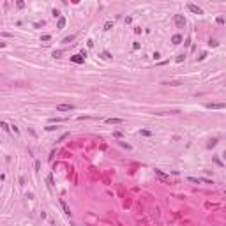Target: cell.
Returning a JSON list of instances; mask_svg holds the SVG:
<instances>
[{
  "label": "cell",
  "mask_w": 226,
  "mask_h": 226,
  "mask_svg": "<svg viewBox=\"0 0 226 226\" xmlns=\"http://www.w3.org/2000/svg\"><path fill=\"white\" fill-rule=\"evenodd\" d=\"M207 110H226V103H207Z\"/></svg>",
  "instance_id": "obj_1"
},
{
  "label": "cell",
  "mask_w": 226,
  "mask_h": 226,
  "mask_svg": "<svg viewBox=\"0 0 226 226\" xmlns=\"http://www.w3.org/2000/svg\"><path fill=\"white\" fill-rule=\"evenodd\" d=\"M175 25H177L179 28H182V27L186 25V18H184V14H175Z\"/></svg>",
  "instance_id": "obj_2"
},
{
  "label": "cell",
  "mask_w": 226,
  "mask_h": 226,
  "mask_svg": "<svg viewBox=\"0 0 226 226\" xmlns=\"http://www.w3.org/2000/svg\"><path fill=\"white\" fill-rule=\"evenodd\" d=\"M187 9L191 12H194V14H203V11H201V7H198V5H194V4H187Z\"/></svg>",
  "instance_id": "obj_3"
},
{
  "label": "cell",
  "mask_w": 226,
  "mask_h": 226,
  "mask_svg": "<svg viewBox=\"0 0 226 226\" xmlns=\"http://www.w3.org/2000/svg\"><path fill=\"white\" fill-rule=\"evenodd\" d=\"M71 110H74L73 104H58L57 106V111H71Z\"/></svg>",
  "instance_id": "obj_4"
},
{
  "label": "cell",
  "mask_w": 226,
  "mask_h": 226,
  "mask_svg": "<svg viewBox=\"0 0 226 226\" xmlns=\"http://www.w3.org/2000/svg\"><path fill=\"white\" fill-rule=\"evenodd\" d=\"M155 175H157L163 182H170V177H168L166 173H163V170H157V168H155Z\"/></svg>",
  "instance_id": "obj_5"
},
{
  "label": "cell",
  "mask_w": 226,
  "mask_h": 226,
  "mask_svg": "<svg viewBox=\"0 0 226 226\" xmlns=\"http://www.w3.org/2000/svg\"><path fill=\"white\" fill-rule=\"evenodd\" d=\"M60 207H62V210H64L66 216H71V208H69V205H67L64 200H60Z\"/></svg>",
  "instance_id": "obj_6"
},
{
  "label": "cell",
  "mask_w": 226,
  "mask_h": 226,
  "mask_svg": "<svg viewBox=\"0 0 226 226\" xmlns=\"http://www.w3.org/2000/svg\"><path fill=\"white\" fill-rule=\"evenodd\" d=\"M71 62H74V64H83V62H85V57H81V55H73V57H71Z\"/></svg>",
  "instance_id": "obj_7"
},
{
  "label": "cell",
  "mask_w": 226,
  "mask_h": 226,
  "mask_svg": "<svg viewBox=\"0 0 226 226\" xmlns=\"http://www.w3.org/2000/svg\"><path fill=\"white\" fill-rule=\"evenodd\" d=\"M124 120L122 118H106V124H110V125H113V124H122Z\"/></svg>",
  "instance_id": "obj_8"
},
{
  "label": "cell",
  "mask_w": 226,
  "mask_h": 226,
  "mask_svg": "<svg viewBox=\"0 0 226 226\" xmlns=\"http://www.w3.org/2000/svg\"><path fill=\"white\" fill-rule=\"evenodd\" d=\"M171 42H173V44H180V42H182V36H180V34H175V36L171 37Z\"/></svg>",
  "instance_id": "obj_9"
},
{
  "label": "cell",
  "mask_w": 226,
  "mask_h": 226,
  "mask_svg": "<svg viewBox=\"0 0 226 226\" xmlns=\"http://www.w3.org/2000/svg\"><path fill=\"white\" fill-rule=\"evenodd\" d=\"M66 27V18L62 16V18H58V21H57V28H64Z\"/></svg>",
  "instance_id": "obj_10"
},
{
  "label": "cell",
  "mask_w": 226,
  "mask_h": 226,
  "mask_svg": "<svg viewBox=\"0 0 226 226\" xmlns=\"http://www.w3.org/2000/svg\"><path fill=\"white\" fill-rule=\"evenodd\" d=\"M74 37H76L74 34H71V36H67V37L64 39V42H66V44H67V42H71V41H74Z\"/></svg>",
  "instance_id": "obj_11"
},
{
  "label": "cell",
  "mask_w": 226,
  "mask_h": 226,
  "mask_svg": "<svg viewBox=\"0 0 226 226\" xmlns=\"http://www.w3.org/2000/svg\"><path fill=\"white\" fill-rule=\"evenodd\" d=\"M216 145H217V140L214 138V140H210V141H208V145H207V147H208V149H212V147H216Z\"/></svg>",
  "instance_id": "obj_12"
},
{
  "label": "cell",
  "mask_w": 226,
  "mask_h": 226,
  "mask_svg": "<svg viewBox=\"0 0 226 226\" xmlns=\"http://www.w3.org/2000/svg\"><path fill=\"white\" fill-rule=\"evenodd\" d=\"M189 180H191V182H194V184H200V182H203V179H196V177H189Z\"/></svg>",
  "instance_id": "obj_13"
},
{
  "label": "cell",
  "mask_w": 226,
  "mask_h": 226,
  "mask_svg": "<svg viewBox=\"0 0 226 226\" xmlns=\"http://www.w3.org/2000/svg\"><path fill=\"white\" fill-rule=\"evenodd\" d=\"M46 182H48V186H50V187H53V177H51V175H48Z\"/></svg>",
  "instance_id": "obj_14"
},
{
  "label": "cell",
  "mask_w": 226,
  "mask_h": 226,
  "mask_svg": "<svg viewBox=\"0 0 226 226\" xmlns=\"http://www.w3.org/2000/svg\"><path fill=\"white\" fill-rule=\"evenodd\" d=\"M141 136H147V138H149V136H152V133L147 131V129H141Z\"/></svg>",
  "instance_id": "obj_15"
},
{
  "label": "cell",
  "mask_w": 226,
  "mask_h": 226,
  "mask_svg": "<svg viewBox=\"0 0 226 226\" xmlns=\"http://www.w3.org/2000/svg\"><path fill=\"white\" fill-rule=\"evenodd\" d=\"M0 125H2V129H4V131H5V133H9V129H11V127H9V125H7V124H5V122H2V124H0Z\"/></svg>",
  "instance_id": "obj_16"
},
{
  "label": "cell",
  "mask_w": 226,
  "mask_h": 226,
  "mask_svg": "<svg viewBox=\"0 0 226 226\" xmlns=\"http://www.w3.org/2000/svg\"><path fill=\"white\" fill-rule=\"evenodd\" d=\"M16 5H18V9H23V7H25V2H21V0H18V2H16Z\"/></svg>",
  "instance_id": "obj_17"
},
{
  "label": "cell",
  "mask_w": 226,
  "mask_h": 226,
  "mask_svg": "<svg viewBox=\"0 0 226 226\" xmlns=\"http://www.w3.org/2000/svg\"><path fill=\"white\" fill-rule=\"evenodd\" d=\"M60 55H62V51H60V50H55V51H53V57H55V58H58Z\"/></svg>",
  "instance_id": "obj_18"
},
{
  "label": "cell",
  "mask_w": 226,
  "mask_h": 226,
  "mask_svg": "<svg viewBox=\"0 0 226 226\" xmlns=\"http://www.w3.org/2000/svg\"><path fill=\"white\" fill-rule=\"evenodd\" d=\"M118 143H120V145H122V147H124V149H127V150H131V145H127V143H125V141H118Z\"/></svg>",
  "instance_id": "obj_19"
},
{
  "label": "cell",
  "mask_w": 226,
  "mask_h": 226,
  "mask_svg": "<svg viewBox=\"0 0 226 226\" xmlns=\"http://www.w3.org/2000/svg\"><path fill=\"white\" fill-rule=\"evenodd\" d=\"M51 14H53V16H55V18H62V16H60V12H58V11H57V9H53V12H51Z\"/></svg>",
  "instance_id": "obj_20"
},
{
  "label": "cell",
  "mask_w": 226,
  "mask_h": 226,
  "mask_svg": "<svg viewBox=\"0 0 226 226\" xmlns=\"http://www.w3.org/2000/svg\"><path fill=\"white\" fill-rule=\"evenodd\" d=\"M103 57H104V58H108V60H110V58H111V53H110V51H104V53H103Z\"/></svg>",
  "instance_id": "obj_21"
},
{
  "label": "cell",
  "mask_w": 226,
  "mask_h": 226,
  "mask_svg": "<svg viewBox=\"0 0 226 226\" xmlns=\"http://www.w3.org/2000/svg\"><path fill=\"white\" fill-rule=\"evenodd\" d=\"M55 129H57V127H55L53 124H50V125H46V131H55Z\"/></svg>",
  "instance_id": "obj_22"
},
{
  "label": "cell",
  "mask_w": 226,
  "mask_h": 226,
  "mask_svg": "<svg viewBox=\"0 0 226 226\" xmlns=\"http://www.w3.org/2000/svg\"><path fill=\"white\" fill-rule=\"evenodd\" d=\"M113 27V23L111 21H108V23H106V25H104V30H110V28H111Z\"/></svg>",
  "instance_id": "obj_23"
},
{
  "label": "cell",
  "mask_w": 226,
  "mask_h": 226,
  "mask_svg": "<svg viewBox=\"0 0 226 226\" xmlns=\"http://www.w3.org/2000/svg\"><path fill=\"white\" fill-rule=\"evenodd\" d=\"M50 39H51V36H48V34H44V36L41 37V41H50Z\"/></svg>",
  "instance_id": "obj_24"
},
{
  "label": "cell",
  "mask_w": 226,
  "mask_h": 226,
  "mask_svg": "<svg viewBox=\"0 0 226 226\" xmlns=\"http://www.w3.org/2000/svg\"><path fill=\"white\" fill-rule=\"evenodd\" d=\"M11 129H12V133H14V134H20V129H18V127H16V125H12V127H11Z\"/></svg>",
  "instance_id": "obj_25"
},
{
  "label": "cell",
  "mask_w": 226,
  "mask_h": 226,
  "mask_svg": "<svg viewBox=\"0 0 226 226\" xmlns=\"http://www.w3.org/2000/svg\"><path fill=\"white\" fill-rule=\"evenodd\" d=\"M214 161H216V163H217V164H219V166H223V161H221V159H219V157H214Z\"/></svg>",
  "instance_id": "obj_26"
},
{
  "label": "cell",
  "mask_w": 226,
  "mask_h": 226,
  "mask_svg": "<svg viewBox=\"0 0 226 226\" xmlns=\"http://www.w3.org/2000/svg\"><path fill=\"white\" fill-rule=\"evenodd\" d=\"M18 182H20L21 186H25V177H20V179H18Z\"/></svg>",
  "instance_id": "obj_27"
},
{
  "label": "cell",
  "mask_w": 226,
  "mask_h": 226,
  "mask_svg": "<svg viewBox=\"0 0 226 226\" xmlns=\"http://www.w3.org/2000/svg\"><path fill=\"white\" fill-rule=\"evenodd\" d=\"M208 46H212V48H216V46H217V42H216V41H210V42H208Z\"/></svg>",
  "instance_id": "obj_28"
},
{
  "label": "cell",
  "mask_w": 226,
  "mask_h": 226,
  "mask_svg": "<svg viewBox=\"0 0 226 226\" xmlns=\"http://www.w3.org/2000/svg\"><path fill=\"white\" fill-rule=\"evenodd\" d=\"M36 27H37V28H39V27H44V21H37V23H36Z\"/></svg>",
  "instance_id": "obj_29"
},
{
  "label": "cell",
  "mask_w": 226,
  "mask_h": 226,
  "mask_svg": "<svg viewBox=\"0 0 226 226\" xmlns=\"http://www.w3.org/2000/svg\"><path fill=\"white\" fill-rule=\"evenodd\" d=\"M224 194H226V191H224Z\"/></svg>",
  "instance_id": "obj_30"
}]
</instances>
